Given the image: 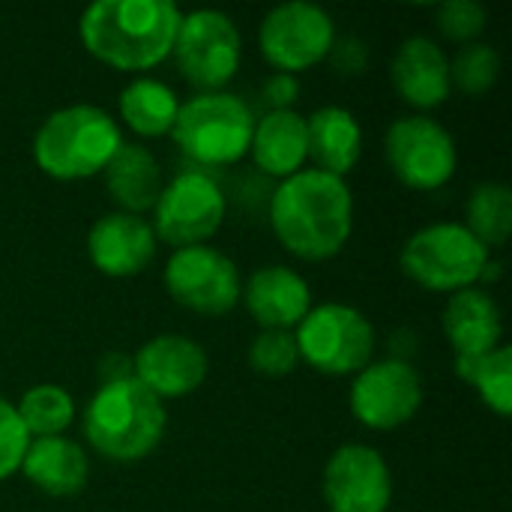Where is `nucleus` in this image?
<instances>
[{
	"label": "nucleus",
	"mask_w": 512,
	"mask_h": 512,
	"mask_svg": "<svg viewBox=\"0 0 512 512\" xmlns=\"http://www.w3.org/2000/svg\"><path fill=\"white\" fill-rule=\"evenodd\" d=\"M270 228L300 261L336 258L354 231V192L348 180L303 168L279 180L270 198Z\"/></svg>",
	"instance_id": "nucleus-1"
},
{
	"label": "nucleus",
	"mask_w": 512,
	"mask_h": 512,
	"mask_svg": "<svg viewBox=\"0 0 512 512\" xmlns=\"http://www.w3.org/2000/svg\"><path fill=\"white\" fill-rule=\"evenodd\" d=\"M180 18L171 0H96L84 9L78 36L99 63L147 72L171 57Z\"/></svg>",
	"instance_id": "nucleus-2"
},
{
	"label": "nucleus",
	"mask_w": 512,
	"mask_h": 512,
	"mask_svg": "<svg viewBox=\"0 0 512 512\" xmlns=\"http://www.w3.org/2000/svg\"><path fill=\"white\" fill-rule=\"evenodd\" d=\"M81 429L87 444L102 459L132 465L147 459L162 444L168 411L165 402L135 378H120L99 384L81 414Z\"/></svg>",
	"instance_id": "nucleus-3"
},
{
	"label": "nucleus",
	"mask_w": 512,
	"mask_h": 512,
	"mask_svg": "<svg viewBox=\"0 0 512 512\" xmlns=\"http://www.w3.org/2000/svg\"><path fill=\"white\" fill-rule=\"evenodd\" d=\"M123 144L120 123L99 105H63L51 111L33 135L36 168L60 183L87 180L105 171Z\"/></svg>",
	"instance_id": "nucleus-4"
},
{
	"label": "nucleus",
	"mask_w": 512,
	"mask_h": 512,
	"mask_svg": "<svg viewBox=\"0 0 512 512\" xmlns=\"http://www.w3.org/2000/svg\"><path fill=\"white\" fill-rule=\"evenodd\" d=\"M399 264L423 291L450 297L486 279L492 252L462 222H435L405 240Z\"/></svg>",
	"instance_id": "nucleus-5"
},
{
	"label": "nucleus",
	"mask_w": 512,
	"mask_h": 512,
	"mask_svg": "<svg viewBox=\"0 0 512 512\" xmlns=\"http://www.w3.org/2000/svg\"><path fill=\"white\" fill-rule=\"evenodd\" d=\"M252 129L255 117L249 105L228 90H216L180 102L171 138L195 165L222 168L249 156Z\"/></svg>",
	"instance_id": "nucleus-6"
},
{
	"label": "nucleus",
	"mask_w": 512,
	"mask_h": 512,
	"mask_svg": "<svg viewBox=\"0 0 512 512\" xmlns=\"http://www.w3.org/2000/svg\"><path fill=\"white\" fill-rule=\"evenodd\" d=\"M294 342L300 351V363L309 369L342 378L357 375L372 363L375 354V327L369 315L351 303H318L297 324Z\"/></svg>",
	"instance_id": "nucleus-7"
},
{
	"label": "nucleus",
	"mask_w": 512,
	"mask_h": 512,
	"mask_svg": "<svg viewBox=\"0 0 512 512\" xmlns=\"http://www.w3.org/2000/svg\"><path fill=\"white\" fill-rule=\"evenodd\" d=\"M384 159L402 186L414 192H435L453 180L459 168V147L450 129L432 114H405L387 126Z\"/></svg>",
	"instance_id": "nucleus-8"
},
{
	"label": "nucleus",
	"mask_w": 512,
	"mask_h": 512,
	"mask_svg": "<svg viewBox=\"0 0 512 512\" xmlns=\"http://www.w3.org/2000/svg\"><path fill=\"white\" fill-rule=\"evenodd\" d=\"M171 54L198 93H216L240 72L243 39L234 18L222 9H192L180 18Z\"/></svg>",
	"instance_id": "nucleus-9"
},
{
	"label": "nucleus",
	"mask_w": 512,
	"mask_h": 512,
	"mask_svg": "<svg viewBox=\"0 0 512 512\" xmlns=\"http://www.w3.org/2000/svg\"><path fill=\"white\" fill-rule=\"evenodd\" d=\"M225 192L201 168L171 177L153 204V234L171 249L204 246L225 225Z\"/></svg>",
	"instance_id": "nucleus-10"
},
{
	"label": "nucleus",
	"mask_w": 512,
	"mask_h": 512,
	"mask_svg": "<svg viewBox=\"0 0 512 512\" xmlns=\"http://www.w3.org/2000/svg\"><path fill=\"white\" fill-rule=\"evenodd\" d=\"M162 282L177 306L201 318H222L234 312L243 294V279L234 258L207 243L174 249L162 270Z\"/></svg>",
	"instance_id": "nucleus-11"
},
{
	"label": "nucleus",
	"mask_w": 512,
	"mask_h": 512,
	"mask_svg": "<svg viewBox=\"0 0 512 512\" xmlns=\"http://www.w3.org/2000/svg\"><path fill=\"white\" fill-rule=\"evenodd\" d=\"M336 39V21L327 9L309 0H288L273 6L258 27L261 57L285 75L306 72L327 60Z\"/></svg>",
	"instance_id": "nucleus-12"
},
{
	"label": "nucleus",
	"mask_w": 512,
	"mask_h": 512,
	"mask_svg": "<svg viewBox=\"0 0 512 512\" xmlns=\"http://www.w3.org/2000/svg\"><path fill=\"white\" fill-rule=\"evenodd\" d=\"M354 420L372 432H393L423 408V375L402 357H384L363 366L348 390Z\"/></svg>",
	"instance_id": "nucleus-13"
},
{
	"label": "nucleus",
	"mask_w": 512,
	"mask_h": 512,
	"mask_svg": "<svg viewBox=\"0 0 512 512\" xmlns=\"http://www.w3.org/2000/svg\"><path fill=\"white\" fill-rule=\"evenodd\" d=\"M324 504L330 512H390L393 474L369 444H342L324 465Z\"/></svg>",
	"instance_id": "nucleus-14"
},
{
	"label": "nucleus",
	"mask_w": 512,
	"mask_h": 512,
	"mask_svg": "<svg viewBox=\"0 0 512 512\" xmlns=\"http://www.w3.org/2000/svg\"><path fill=\"white\" fill-rule=\"evenodd\" d=\"M207 369V351L180 333H159L132 354V378L162 402L201 390Z\"/></svg>",
	"instance_id": "nucleus-15"
},
{
	"label": "nucleus",
	"mask_w": 512,
	"mask_h": 512,
	"mask_svg": "<svg viewBox=\"0 0 512 512\" xmlns=\"http://www.w3.org/2000/svg\"><path fill=\"white\" fill-rule=\"evenodd\" d=\"M159 240L144 216L111 210L99 216L87 231L90 264L111 279H129L144 273L156 258Z\"/></svg>",
	"instance_id": "nucleus-16"
},
{
	"label": "nucleus",
	"mask_w": 512,
	"mask_h": 512,
	"mask_svg": "<svg viewBox=\"0 0 512 512\" xmlns=\"http://www.w3.org/2000/svg\"><path fill=\"white\" fill-rule=\"evenodd\" d=\"M240 303L252 315L261 330H297V324L309 315L312 288L309 282L285 264H264L246 282Z\"/></svg>",
	"instance_id": "nucleus-17"
},
{
	"label": "nucleus",
	"mask_w": 512,
	"mask_h": 512,
	"mask_svg": "<svg viewBox=\"0 0 512 512\" xmlns=\"http://www.w3.org/2000/svg\"><path fill=\"white\" fill-rule=\"evenodd\" d=\"M393 90L402 96L414 114H426L444 105L453 93L450 84V57L429 36H408L390 60Z\"/></svg>",
	"instance_id": "nucleus-18"
},
{
	"label": "nucleus",
	"mask_w": 512,
	"mask_h": 512,
	"mask_svg": "<svg viewBox=\"0 0 512 512\" xmlns=\"http://www.w3.org/2000/svg\"><path fill=\"white\" fill-rule=\"evenodd\" d=\"M441 330L456 360H471L504 345V315L486 288H465L447 297Z\"/></svg>",
	"instance_id": "nucleus-19"
},
{
	"label": "nucleus",
	"mask_w": 512,
	"mask_h": 512,
	"mask_svg": "<svg viewBox=\"0 0 512 512\" xmlns=\"http://www.w3.org/2000/svg\"><path fill=\"white\" fill-rule=\"evenodd\" d=\"M249 153L255 168L264 171L267 177L288 180L291 174L303 171L309 159L306 117L297 108L267 111L261 120H255Z\"/></svg>",
	"instance_id": "nucleus-20"
},
{
	"label": "nucleus",
	"mask_w": 512,
	"mask_h": 512,
	"mask_svg": "<svg viewBox=\"0 0 512 512\" xmlns=\"http://www.w3.org/2000/svg\"><path fill=\"white\" fill-rule=\"evenodd\" d=\"M24 480L51 498H72L87 486L90 459L72 438H36L30 441L21 468Z\"/></svg>",
	"instance_id": "nucleus-21"
},
{
	"label": "nucleus",
	"mask_w": 512,
	"mask_h": 512,
	"mask_svg": "<svg viewBox=\"0 0 512 512\" xmlns=\"http://www.w3.org/2000/svg\"><path fill=\"white\" fill-rule=\"evenodd\" d=\"M309 159L318 171L348 177L363 156V126L354 111L342 105H324L306 117Z\"/></svg>",
	"instance_id": "nucleus-22"
},
{
	"label": "nucleus",
	"mask_w": 512,
	"mask_h": 512,
	"mask_svg": "<svg viewBox=\"0 0 512 512\" xmlns=\"http://www.w3.org/2000/svg\"><path fill=\"white\" fill-rule=\"evenodd\" d=\"M102 180H105V192L111 195V201L123 213H132V216L150 213L165 186L159 159L153 156L147 144H135V141L120 144L114 159L105 165Z\"/></svg>",
	"instance_id": "nucleus-23"
},
{
	"label": "nucleus",
	"mask_w": 512,
	"mask_h": 512,
	"mask_svg": "<svg viewBox=\"0 0 512 512\" xmlns=\"http://www.w3.org/2000/svg\"><path fill=\"white\" fill-rule=\"evenodd\" d=\"M117 111H120L123 126L135 132L138 138H162V135H171L174 129L180 99L165 81L141 75V78H132L120 90Z\"/></svg>",
	"instance_id": "nucleus-24"
},
{
	"label": "nucleus",
	"mask_w": 512,
	"mask_h": 512,
	"mask_svg": "<svg viewBox=\"0 0 512 512\" xmlns=\"http://www.w3.org/2000/svg\"><path fill=\"white\" fill-rule=\"evenodd\" d=\"M456 378L462 384H468L480 402L498 414V417H510L512 414V348L510 345H498L495 351L483 354V357H471V360H453Z\"/></svg>",
	"instance_id": "nucleus-25"
},
{
	"label": "nucleus",
	"mask_w": 512,
	"mask_h": 512,
	"mask_svg": "<svg viewBox=\"0 0 512 512\" xmlns=\"http://www.w3.org/2000/svg\"><path fill=\"white\" fill-rule=\"evenodd\" d=\"M489 252L501 249L510 240L512 231V192L501 180L477 183L465 204V222H462Z\"/></svg>",
	"instance_id": "nucleus-26"
},
{
	"label": "nucleus",
	"mask_w": 512,
	"mask_h": 512,
	"mask_svg": "<svg viewBox=\"0 0 512 512\" xmlns=\"http://www.w3.org/2000/svg\"><path fill=\"white\" fill-rule=\"evenodd\" d=\"M15 411H18V420H21L24 432L30 435V441L66 435L69 426L75 423V414H78L75 399L60 384H36V387H30L18 399Z\"/></svg>",
	"instance_id": "nucleus-27"
},
{
	"label": "nucleus",
	"mask_w": 512,
	"mask_h": 512,
	"mask_svg": "<svg viewBox=\"0 0 512 512\" xmlns=\"http://www.w3.org/2000/svg\"><path fill=\"white\" fill-rule=\"evenodd\" d=\"M501 78V54L489 42H471L462 45L450 57V84L453 90L465 96H483L489 93Z\"/></svg>",
	"instance_id": "nucleus-28"
},
{
	"label": "nucleus",
	"mask_w": 512,
	"mask_h": 512,
	"mask_svg": "<svg viewBox=\"0 0 512 512\" xmlns=\"http://www.w3.org/2000/svg\"><path fill=\"white\" fill-rule=\"evenodd\" d=\"M249 366L264 378H285L300 366V351L291 330H261L246 351Z\"/></svg>",
	"instance_id": "nucleus-29"
},
{
	"label": "nucleus",
	"mask_w": 512,
	"mask_h": 512,
	"mask_svg": "<svg viewBox=\"0 0 512 512\" xmlns=\"http://www.w3.org/2000/svg\"><path fill=\"white\" fill-rule=\"evenodd\" d=\"M435 27L444 39L462 48L480 42V36L489 27V12L477 0H444L441 6H435Z\"/></svg>",
	"instance_id": "nucleus-30"
},
{
	"label": "nucleus",
	"mask_w": 512,
	"mask_h": 512,
	"mask_svg": "<svg viewBox=\"0 0 512 512\" xmlns=\"http://www.w3.org/2000/svg\"><path fill=\"white\" fill-rule=\"evenodd\" d=\"M27 447H30V435L24 432L15 405L0 396V483L18 474Z\"/></svg>",
	"instance_id": "nucleus-31"
},
{
	"label": "nucleus",
	"mask_w": 512,
	"mask_h": 512,
	"mask_svg": "<svg viewBox=\"0 0 512 512\" xmlns=\"http://www.w3.org/2000/svg\"><path fill=\"white\" fill-rule=\"evenodd\" d=\"M327 60L333 63V69L339 75H360L366 69V63H369V45L360 36H354V33L336 36Z\"/></svg>",
	"instance_id": "nucleus-32"
},
{
	"label": "nucleus",
	"mask_w": 512,
	"mask_h": 512,
	"mask_svg": "<svg viewBox=\"0 0 512 512\" xmlns=\"http://www.w3.org/2000/svg\"><path fill=\"white\" fill-rule=\"evenodd\" d=\"M261 96L270 105V111H288V108H294V102L300 96V81H297V75L273 72L261 84Z\"/></svg>",
	"instance_id": "nucleus-33"
}]
</instances>
